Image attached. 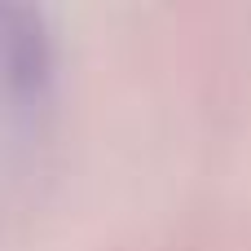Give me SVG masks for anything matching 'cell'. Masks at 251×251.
Masks as SVG:
<instances>
[{
    "label": "cell",
    "instance_id": "cell-1",
    "mask_svg": "<svg viewBox=\"0 0 251 251\" xmlns=\"http://www.w3.org/2000/svg\"><path fill=\"white\" fill-rule=\"evenodd\" d=\"M4 49H9L13 84L40 88L49 79V35H44V18L35 9H9L4 13Z\"/></svg>",
    "mask_w": 251,
    "mask_h": 251
}]
</instances>
